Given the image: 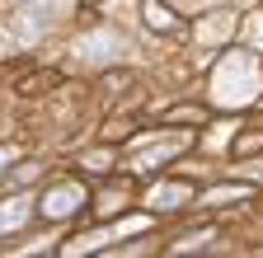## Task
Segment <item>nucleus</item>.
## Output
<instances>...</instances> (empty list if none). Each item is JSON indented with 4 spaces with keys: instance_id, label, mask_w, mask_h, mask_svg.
Returning a JSON list of instances; mask_svg holds the SVG:
<instances>
[{
    "instance_id": "1a4fd4ad",
    "label": "nucleus",
    "mask_w": 263,
    "mask_h": 258,
    "mask_svg": "<svg viewBox=\"0 0 263 258\" xmlns=\"http://www.w3.org/2000/svg\"><path fill=\"white\" fill-rule=\"evenodd\" d=\"M249 188H216V192H207V202H230V197H245Z\"/></svg>"
},
{
    "instance_id": "0eeeda50",
    "label": "nucleus",
    "mask_w": 263,
    "mask_h": 258,
    "mask_svg": "<svg viewBox=\"0 0 263 258\" xmlns=\"http://www.w3.org/2000/svg\"><path fill=\"white\" fill-rule=\"evenodd\" d=\"M170 155H174V146H160V150H151V155H137V169H141V174H151V169H155V165H164Z\"/></svg>"
},
{
    "instance_id": "20e7f679",
    "label": "nucleus",
    "mask_w": 263,
    "mask_h": 258,
    "mask_svg": "<svg viewBox=\"0 0 263 258\" xmlns=\"http://www.w3.org/2000/svg\"><path fill=\"white\" fill-rule=\"evenodd\" d=\"M141 14H146V24L155 28V33H174V28H179V14H174L170 5H160V0H146Z\"/></svg>"
},
{
    "instance_id": "f8f14e48",
    "label": "nucleus",
    "mask_w": 263,
    "mask_h": 258,
    "mask_svg": "<svg viewBox=\"0 0 263 258\" xmlns=\"http://www.w3.org/2000/svg\"><path fill=\"white\" fill-rule=\"evenodd\" d=\"M10 160H14V150H5V146H0V174H5V165H10Z\"/></svg>"
},
{
    "instance_id": "7ed1b4c3",
    "label": "nucleus",
    "mask_w": 263,
    "mask_h": 258,
    "mask_svg": "<svg viewBox=\"0 0 263 258\" xmlns=\"http://www.w3.org/2000/svg\"><path fill=\"white\" fill-rule=\"evenodd\" d=\"M188 197H193L188 183H160V188L151 192V207H155V211H174V207L188 202Z\"/></svg>"
},
{
    "instance_id": "f257e3e1",
    "label": "nucleus",
    "mask_w": 263,
    "mask_h": 258,
    "mask_svg": "<svg viewBox=\"0 0 263 258\" xmlns=\"http://www.w3.org/2000/svg\"><path fill=\"white\" fill-rule=\"evenodd\" d=\"M85 207V188L80 183H57L43 192V216L47 221H66V216H76Z\"/></svg>"
},
{
    "instance_id": "9d476101",
    "label": "nucleus",
    "mask_w": 263,
    "mask_h": 258,
    "mask_svg": "<svg viewBox=\"0 0 263 258\" xmlns=\"http://www.w3.org/2000/svg\"><path fill=\"white\" fill-rule=\"evenodd\" d=\"M85 165H89V169H99V165L108 169V150H94V155H85Z\"/></svg>"
},
{
    "instance_id": "ddd939ff",
    "label": "nucleus",
    "mask_w": 263,
    "mask_h": 258,
    "mask_svg": "<svg viewBox=\"0 0 263 258\" xmlns=\"http://www.w3.org/2000/svg\"><path fill=\"white\" fill-rule=\"evenodd\" d=\"M5 52H10V38H5V33H0V56H5Z\"/></svg>"
},
{
    "instance_id": "9b49d317",
    "label": "nucleus",
    "mask_w": 263,
    "mask_h": 258,
    "mask_svg": "<svg viewBox=\"0 0 263 258\" xmlns=\"http://www.w3.org/2000/svg\"><path fill=\"white\" fill-rule=\"evenodd\" d=\"M240 174H249V178H263V160H254V165H245Z\"/></svg>"
},
{
    "instance_id": "423d86ee",
    "label": "nucleus",
    "mask_w": 263,
    "mask_h": 258,
    "mask_svg": "<svg viewBox=\"0 0 263 258\" xmlns=\"http://www.w3.org/2000/svg\"><path fill=\"white\" fill-rule=\"evenodd\" d=\"M57 71H38V75H24L19 80V94H38V89H57Z\"/></svg>"
},
{
    "instance_id": "39448f33",
    "label": "nucleus",
    "mask_w": 263,
    "mask_h": 258,
    "mask_svg": "<svg viewBox=\"0 0 263 258\" xmlns=\"http://www.w3.org/2000/svg\"><path fill=\"white\" fill-rule=\"evenodd\" d=\"M24 221H28V202H24V197L0 202V235H5V230H19Z\"/></svg>"
},
{
    "instance_id": "6e6552de",
    "label": "nucleus",
    "mask_w": 263,
    "mask_h": 258,
    "mask_svg": "<svg viewBox=\"0 0 263 258\" xmlns=\"http://www.w3.org/2000/svg\"><path fill=\"white\" fill-rule=\"evenodd\" d=\"M230 33V14H212V24H202V38H226Z\"/></svg>"
},
{
    "instance_id": "f03ea898",
    "label": "nucleus",
    "mask_w": 263,
    "mask_h": 258,
    "mask_svg": "<svg viewBox=\"0 0 263 258\" xmlns=\"http://www.w3.org/2000/svg\"><path fill=\"white\" fill-rule=\"evenodd\" d=\"M118 52H122V38L113 33V28L85 33V38L76 43V56H85V61H108V56H118Z\"/></svg>"
}]
</instances>
